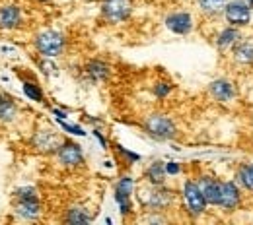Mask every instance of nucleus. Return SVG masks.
Returning <instances> with one entry per match:
<instances>
[{"label": "nucleus", "instance_id": "f3484780", "mask_svg": "<svg viewBox=\"0 0 253 225\" xmlns=\"http://www.w3.org/2000/svg\"><path fill=\"white\" fill-rule=\"evenodd\" d=\"M14 214L18 220L37 222L43 216V204L41 200H14Z\"/></svg>", "mask_w": 253, "mask_h": 225}, {"label": "nucleus", "instance_id": "7c9ffc66", "mask_svg": "<svg viewBox=\"0 0 253 225\" xmlns=\"http://www.w3.org/2000/svg\"><path fill=\"white\" fill-rule=\"evenodd\" d=\"M166 171H168L169 177H177V175L183 173V165L177 163V161H166Z\"/></svg>", "mask_w": 253, "mask_h": 225}, {"label": "nucleus", "instance_id": "f03ea898", "mask_svg": "<svg viewBox=\"0 0 253 225\" xmlns=\"http://www.w3.org/2000/svg\"><path fill=\"white\" fill-rule=\"evenodd\" d=\"M66 45H68L66 35L63 32H59V30H53V28L41 30V32L35 33V37H33L35 53L39 57H47V59L63 57L64 51H66Z\"/></svg>", "mask_w": 253, "mask_h": 225}, {"label": "nucleus", "instance_id": "9d476101", "mask_svg": "<svg viewBox=\"0 0 253 225\" xmlns=\"http://www.w3.org/2000/svg\"><path fill=\"white\" fill-rule=\"evenodd\" d=\"M244 204V189L234 179H222L220 181V204L216 210L224 214H234Z\"/></svg>", "mask_w": 253, "mask_h": 225}, {"label": "nucleus", "instance_id": "2f4dec72", "mask_svg": "<svg viewBox=\"0 0 253 225\" xmlns=\"http://www.w3.org/2000/svg\"><path fill=\"white\" fill-rule=\"evenodd\" d=\"M92 134L95 136V140L99 142V146H101L103 150H109V140H107V138L103 136V132H101V130H99L97 127H95V129L92 130Z\"/></svg>", "mask_w": 253, "mask_h": 225}, {"label": "nucleus", "instance_id": "7ed1b4c3", "mask_svg": "<svg viewBox=\"0 0 253 225\" xmlns=\"http://www.w3.org/2000/svg\"><path fill=\"white\" fill-rule=\"evenodd\" d=\"M142 130L158 140V142H171L179 136V129H177V123L166 115V113H148L142 117Z\"/></svg>", "mask_w": 253, "mask_h": 225}, {"label": "nucleus", "instance_id": "f257e3e1", "mask_svg": "<svg viewBox=\"0 0 253 225\" xmlns=\"http://www.w3.org/2000/svg\"><path fill=\"white\" fill-rule=\"evenodd\" d=\"M136 202L142 212H169L177 204V193L168 185H148L144 183L136 189Z\"/></svg>", "mask_w": 253, "mask_h": 225}, {"label": "nucleus", "instance_id": "412c9836", "mask_svg": "<svg viewBox=\"0 0 253 225\" xmlns=\"http://www.w3.org/2000/svg\"><path fill=\"white\" fill-rule=\"evenodd\" d=\"M144 183L148 185H168V171H166V161L154 160L150 161L144 169Z\"/></svg>", "mask_w": 253, "mask_h": 225}, {"label": "nucleus", "instance_id": "bb28decb", "mask_svg": "<svg viewBox=\"0 0 253 225\" xmlns=\"http://www.w3.org/2000/svg\"><path fill=\"white\" fill-rule=\"evenodd\" d=\"M12 198L14 200H41L39 191L35 187H20L12 193Z\"/></svg>", "mask_w": 253, "mask_h": 225}, {"label": "nucleus", "instance_id": "2eb2a0df", "mask_svg": "<svg viewBox=\"0 0 253 225\" xmlns=\"http://www.w3.org/2000/svg\"><path fill=\"white\" fill-rule=\"evenodd\" d=\"M195 179H197V183H199L203 194H205V200H207L209 208H218V204H220V181L222 179L211 175V173H201V175H197Z\"/></svg>", "mask_w": 253, "mask_h": 225}, {"label": "nucleus", "instance_id": "473e14b6", "mask_svg": "<svg viewBox=\"0 0 253 225\" xmlns=\"http://www.w3.org/2000/svg\"><path fill=\"white\" fill-rule=\"evenodd\" d=\"M51 115H53L57 121H66V119H68V113L63 111V109H59V107H51Z\"/></svg>", "mask_w": 253, "mask_h": 225}, {"label": "nucleus", "instance_id": "39448f33", "mask_svg": "<svg viewBox=\"0 0 253 225\" xmlns=\"http://www.w3.org/2000/svg\"><path fill=\"white\" fill-rule=\"evenodd\" d=\"M134 14V0H99V18L107 26L126 24Z\"/></svg>", "mask_w": 253, "mask_h": 225}, {"label": "nucleus", "instance_id": "dca6fc26", "mask_svg": "<svg viewBox=\"0 0 253 225\" xmlns=\"http://www.w3.org/2000/svg\"><path fill=\"white\" fill-rule=\"evenodd\" d=\"M230 59L236 66H253V35H242V39L232 47Z\"/></svg>", "mask_w": 253, "mask_h": 225}, {"label": "nucleus", "instance_id": "cd10ccee", "mask_svg": "<svg viewBox=\"0 0 253 225\" xmlns=\"http://www.w3.org/2000/svg\"><path fill=\"white\" fill-rule=\"evenodd\" d=\"M55 59H47V57H41L39 61H37V66H39V70H41V74H45V76H55V74H59V66L53 63Z\"/></svg>", "mask_w": 253, "mask_h": 225}, {"label": "nucleus", "instance_id": "9b49d317", "mask_svg": "<svg viewBox=\"0 0 253 225\" xmlns=\"http://www.w3.org/2000/svg\"><path fill=\"white\" fill-rule=\"evenodd\" d=\"M207 94L212 101H216L220 105H228V103L238 99V88H236V82L232 78L220 76V78H214L212 82H209Z\"/></svg>", "mask_w": 253, "mask_h": 225}, {"label": "nucleus", "instance_id": "c85d7f7f", "mask_svg": "<svg viewBox=\"0 0 253 225\" xmlns=\"http://www.w3.org/2000/svg\"><path fill=\"white\" fill-rule=\"evenodd\" d=\"M0 57L4 59H18L20 57V49L12 43H0Z\"/></svg>", "mask_w": 253, "mask_h": 225}, {"label": "nucleus", "instance_id": "6e6552de", "mask_svg": "<svg viewBox=\"0 0 253 225\" xmlns=\"http://www.w3.org/2000/svg\"><path fill=\"white\" fill-rule=\"evenodd\" d=\"M55 158L59 161V165L66 171H76V169H82L86 165V156H84L82 146L70 138H64L63 144L59 146V150L55 154Z\"/></svg>", "mask_w": 253, "mask_h": 225}, {"label": "nucleus", "instance_id": "5701e85b", "mask_svg": "<svg viewBox=\"0 0 253 225\" xmlns=\"http://www.w3.org/2000/svg\"><path fill=\"white\" fill-rule=\"evenodd\" d=\"M234 181L244 189V193L253 194V161L240 163L234 171Z\"/></svg>", "mask_w": 253, "mask_h": 225}, {"label": "nucleus", "instance_id": "393cba45", "mask_svg": "<svg viewBox=\"0 0 253 225\" xmlns=\"http://www.w3.org/2000/svg\"><path fill=\"white\" fill-rule=\"evenodd\" d=\"M113 150H115V156H117L119 163H125L126 167H130V165H134V163H138V161L142 160V158H140V154L126 150L125 146H121L119 142H117V144H113Z\"/></svg>", "mask_w": 253, "mask_h": 225}, {"label": "nucleus", "instance_id": "c756f323", "mask_svg": "<svg viewBox=\"0 0 253 225\" xmlns=\"http://www.w3.org/2000/svg\"><path fill=\"white\" fill-rule=\"evenodd\" d=\"M61 125V129L66 132V134H72V136H86V130L82 129L80 125H70L66 121H57Z\"/></svg>", "mask_w": 253, "mask_h": 225}, {"label": "nucleus", "instance_id": "ddd939ff", "mask_svg": "<svg viewBox=\"0 0 253 225\" xmlns=\"http://www.w3.org/2000/svg\"><path fill=\"white\" fill-rule=\"evenodd\" d=\"M24 24V8L18 2H0V32H14Z\"/></svg>", "mask_w": 253, "mask_h": 225}, {"label": "nucleus", "instance_id": "423d86ee", "mask_svg": "<svg viewBox=\"0 0 253 225\" xmlns=\"http://www.w3.org/2000/svg\"><path fill=\"white\" fill-rule=\"evenodd\" d=\"M134 194H136V179L128 173H123L117 179L115 193H113L115 204L119 206V214L123 220H128L134 214V200H132Z\"/></svg>", "mask_w": 253, "mask_h": 225}, {"label": "nucleus", "instance_id": "f704fd0d", "mask_svg": "<svg viewBox=\"0 0 253 225\" xmlns=\"http://www.w3.org/2000/svg\"><path fill=\"white\" fill-rule=\"evenodd\" d=\"M248 2H250V4H252V8H253V0H248Z\"/></svg>", "mask_w": 253, "mask_h": 225}, {"label": "nucleus", "instance_id": "6ab92c4d", "mask_svg": "<svg viewBox=\"0 0 253 225\" xmlns=\"http://www.w3.org/2000/svg\"><path fill=\"white\" fill-rule=\"evenodd\" d=\"M92 222H94V214L86 206H80V204L68 206L63 214V224L68 225H86Z\"/></svg>", "mask_w": 253, "mask_h": 225}, {"label": "nucleus", "instance_id": "1a4fd4ad", "mask_svg": "<svg viewBox=\"0 0 253 225\" xmlns=\"http://www.w3.org/2000/svg\"><path fill=\"white\" fill-rule=\"evenodd\" d=\"M63 140L64 138L57 130L43 127V129H37L32 134L30 146H32L37 154H41V156H55L57 150H59V146L63 144Z\"/></svg>", "mask_w": 253, "mask_h": 225}, {"label": "nucleus", "instance_id": "a211bd4d", "mask_svg": "<svg viewBox=\"0 0 253 225\" xmlns=\"http://www.w3.org/2000/svg\"><path fill=\"white\" fill-rule=\"evenodd\" d=\"M242 35H244V30L226 24L220 32L216 33V37H214V45H216V49H218L220 53H230L232 47L242 39Z\"/></svg>", "mask_w": 253, "mask_h": 225}, {"label": "nucleus", "instance_id": "0eeeda50", "mask_svg": "<svg viewBox=\"0 0 253 225\" xmlns=\"http://www.w3.org/2000/svg\"><path fill=\"white\" fill-rule=\"evenodd\" d=\"M222 20L228 26L246 30L253 22V8L248 0H230L222 12Z\"/></svg>", "mask_w": 253, "mask_h": 225}, {"label": "nucleus", "instance_id": "4be33fe9", "mask_svg": "<svg viewBox=\"0 0 253 225\" xmlns=\"http://www.w3.org/2000/svg\"><path fill=\"white\" fill-rule=\"evenodd\" d=\"M228 2L230 0H195L199 14L205 16L207 20L222 18V12H224V8H226Z\"/></svg>", "mask_w": 253, "mask_h": 225}, {"label": "nucleus", "instance_id": "b1692460", "mask_svg": "<svg viewBox=\"0 0 253 225\" xmlns=\"http://www.w3.org/2000/svg\"><path fill=\"white\" fill-rule=\"evenodd\" d=\"M22 78V76H20ZM22 92L24 96L28 97L30 101H35V103H45V94H43V88L37 84V80L33 76H26L22 78Z\"/></svg>", "mask_w": 253, "mask_h": 225}, {"label": "nucleus", "instance_id": "aec40b11", "mask_svg": "<svg viewBox=\"0 0 253 225\" xmlns=\"http://www.w3.org/2000/svg\"><path fill=\"white\" fill-rule=\"evenodd\" d=\"M20 119V105L16 99L4 92H0V123L2 125H12Z\"/></svg>", "mask_w": 253, "mask_h": 225}, {"label": "nucleus", "instance_id": "4468645a", "mask_svg": "<svg viewBox=\"0 0 253 225\" xmlns=\"http://www.w3.org/2000/svg\"><path fill=\"white\" fill-rule=\"evenodd\" d=\"M80 76L88 84H105L111 78V64L103 59H90L80 68Z\"/></svg>", "mask_w": 253, "mask_h": 225}, {"label": "nucleus", "instance_id": "72a5a7b5", "mask_svg": "<svg viewBox=\"0 0 253 225\" xmlns=\"http://www.w3.org/2000/svg\"><path fill=\"white\" fill-rule=\"evenodd\" d=\"M37 2H41V4H45V2H49V0H37Z\"/></svg>", "mask_w": 253, "mask_h": 225}, {"label": "nucleus", "instance_id": "f8f14e48", "mask_svg": "<svg viewBox=\"0 0 253 225\" xmlns=\"http://www.w3.org/2000/svg\"><path fill=\"white\" fill-rule=\"evenodd\" d=\"M164 26L173 35H189L195 30V16L189 10H171L164 16Z\"/></svg>", "mask_w": 253, "mask_h": 225}, {"label": "nucleus", "instance_id": "a878e982", "mask_svg": "<svg viewBox=\"0 0 253 225\" xmlns=\"http://www.w3.org/2000/svg\"><path fill=\"white\" fill-rule=\"evenodd\" d=\"M171 92H173V84L168 82V80H158V82H154V86H152V96L156 97L158 101L168 99V97L171 96Z\"/></svg>", "mask_w": 253, "mask_h": 225}, {"label": "nucleus", "instance_id": "20e7f679", "mask_svg": "<svg viewBox=\"0 0 253 225\" xmlns=\"http://www.w3.org/2000/svg\"><path fill=\"white\" fill-rule=\"evenodd\" d=\"M179 194H181V200H183V210L187 212L191 220H201V218L207 216L209 204H207L205 194H203L195 177H187L183 181Z\"/></svg>", "mask_w": 253, "mask_h": 225}]
</instances>
